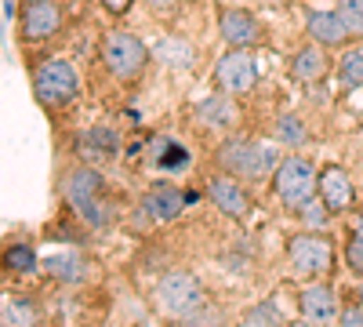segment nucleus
Masks as SVG:
<instances>
[{
    "instance_id": "nucleus-32",
    "label": "nucleus",
    "mask_w": 363,
    "mask_h": 327,
    "mask_svg": "<svg viewBox=\"0 0 363 327\" xmlns=\"http://www.w3.org/2000/svg\"><path fill=\"white\" fill-rule=\"evenodd\" d=\"M359 306H363V284H359Z\"/></svg>"
},
{
    "instance_id": "nucleus-13",
    "label": "nucleus",
    "mask_w": 363,
    "mask_h": 327,
    "mask_svg": "<svg viewBox=\"0 0 363 327\" xmlns=\"http://www.w3.org/2000/svg\"><path fill=\"white\" fill-rule=\"evenodd\" d=\"M352 196H356L352 178H349L342 167H323V171H320V200H323L335 215H338V211H349Z\"/></svg>"
},
{
    "instance_id": "nucleus-5",
    "label": "nucleus",
    "mask_w": 363,
    "mask_h": 327,
    "mask_svg": "<svg viewBox=\"0 0 363 327\" xmlns=\"http://www.w3.org/2000/svg\"><path fill=\"white\" fill-rule=\"evenodd\" d=\"M102 62L116 80H135L149 62V48L135 33H128V29H116L102 44Z\"/></svg>"
},
{
    "instance_id": "nucleus-21",
    "label": "nucleus",
    "mask_w": 363,
    "mask_h": 327,
    "mask_svg": "<svg viewBox=\"0 0 363 327\" xmlns=\"http://www.w3.org/2000/svg\"><path fill=\"white\" fill-rule=\"evenodd\" d=\"M306 138H309V131H306V124H301L294 113L277 116V142H284V145H301Z\"/></svg>"
},
{
    "instance_id": "nucleus-14",
    "label": "nucleus",
    "mask_w": 363,
    "mask_h": 327,
    "mask_svg": "<svg viewBox=\"0 0 363 327\" xmlns=\"http://www.w3.org/2000/svg\"><path fill=\"white\" fill-rule=\"evenodd\" d=\"M301 316L313 320V323H330L338 316V294L335 287H327V284H313L301 291Z\"/></svg>"
},
{
    "instance_id": "nucleus-3",
    "label": "nucleus",
    "mask_w": 363,
    "mask_h": 327,
    "mask_svg": "<svg viewBox=\"0 0 363 327\" xmlns=\"http://www.w3.org/2000/svg\"><path fill=\"white\" fill-rule=\"evenodd\" d=\"M272 189H277V196L287 207L298 211L301 204L320 193V171L309 157H287V160H280L277 174H272Z\"/></svg>"
},
{
    "instance_id": "nucleus-19",
    "label": "nucleus",
    "mask_w": 363,
    "mask_h": 327,
    "mask_svg": "<svg viewBox=\"0 0 363 327\" xmlns=\"http://www.w3.org/2000/svg\"><path fill=\"white\" fill-rule=\"evenodd\" d=\"M338 80L342 87H363V51L359 48H349L338 62Z\"/></svg>"
},
{
    "instance_id": "nucleus-20",
    "label": "nucleus",
    "mask_w": 363,
    "mask_h": 327,
    "mask_svg": "<svg viewBox=\"0 0 363 327\" xmlns=\"http://www.w3.org/2000/svg\"><path fill=\"white\" fill-rule=\"evenodd\" d=\"M84 150H99L102 157H113L116 150H120V135L113 131V128H91L87 135H84Z\"/></svg>"
},
{
    "instance_id": "nucleus-8",
    "label": "nucleus",
    "mask_w": 363,
    "mask_h": 327,
    "mask_svg": "<svg viewBox=\"0 0 363 327\" xmlns=\"http://www.w3.org/2000/svg\"><path fill=\"white\" fill-rule=\"evenodd\" d=\"M215 80L225 95H247L255 92V84H258V62H255V55L251 48H233L218 58V66H215Z\"/></svg>"
},
{
    "instance_id": "nucleus-1",
    "label": "nucleus",
    "mask_w": 363,
    "mask_h": 327,
    "mask_svg": "<svg viewBox=\"0 0 363 327\" xmlns=\"http://www.w3.org/2000/svg\"><path fill=\"white\" fill-rule=\"evenodd\" d=\"M62 196L87 226H109V207L102 204V174L95 167H77L62 178Z\"/></svg>"
},
{
    "instance_id": "nucleus-18",
    "label": "nucleus",
    "mask_w": 363,
    "mask_h": 327,
    "mask_svg": "<svg viewBox=\"0 0 363 327\" xmlns=\"http://www.w3.org/2000/svg\"><path fill=\"white\" fill-rule=\"evenodd\" d=\"M4 265H8L11 273H18V277H33L40 270V258H37V251L29 248V244H11L4 251Z\"/></svg>"
},
{
    "instance_id": "nucleus-16",
    "label": "nucleus",
    "mask_w": 363,
    "mask_h": 327,
    "mask_svg": "<svg viewBox=\"0 0 363 327\" xmlns=\"http://www.w3.org/2000/svg\"><path fill=\"white\" fill-rule=\"evenodd\" d=\"M291 77L298 84H316L327 77V58L320 51V44H309V48H301L294 58H291Z\"/></svg>"
},
{
    "instance_id": "nucleus-22",
    "label": "nucleus",
    "mask_w": 363,
    "mask_h": 327,
    "mask_svg": "<svg viewBox=\"0 0 363 327\" xmlns=\"http://www.w3.org/2000/svg\"><path fill=\"white\" fill-rule=\"evenodd\" d=\"M330 215H335V211H330V207L320 200V193H316L313 200H306V204L298 207V218L306 222V226H313V229H323V226L330 222Z\"/></svg>"
},
{
    "instance_id": "nucleus-2",
    "label": "nucleus",
    "mask_w": 363,
    "mask_h": 327,
    "mask_svg": "<svg viewBox=\"0 0 363 327\" xmlns=\"http://www.w3.org/2000/svg\"><path fill=\"white\" fill-rule=\"evenodd\" d=\"M33 84H37V99L51 109L73 106L80 99V70L69 58H48V62H40Z\"/></svg>"
},
{
    "instance_id": "nucleus-28",
    "label": "nucleus",
    "mask_w": 363,
    "mask_h": 327,
    "mask_svg": "<svg viewBox=\"0 0 363 327\" xmlns=\"http://www.w3.org/2000/svg\"><path fill=\"white\" fill-rule=\"evenodd\" d=\"M99 4H102L109 15H124V11L131 8V0H99Z\"/></svg>"
},
{
    "instance_id": "nucleus-4",
    "label": "nucleus",
    "mask_w": 363,
    "mask_h": 327,
    "mask_svg": "<svg viewBox=\"0 0 363 327\" xmlns=\"http://www.w3.org/2000/svg\"><path fill=\"white\" fill-rule=\"evenodd\" d=\"M218 164L236 174V178H258L265 171L277 167V150L265 142H247V138H233L218 150Z\"/></svg>"
},
{
    "instance_id": "nucleus-25",
    "label": "nucleus",
    "mask_w": 363,
    "mask_h": 327,
    "mask_svg": "<svg viewBox=\"0 0 363 327\" xmlns=\"http://www.w3.org/2000/svg\"><path fill=\"white\" fill-rule=\"evenodd\" d=\"M200 113H203V116H211V121L233 124V109H229V102H225V99H211V102H203V106H200Z\"/></svg>"
},
{
    "instance_id": "nucleus-23",
    "label": "nucleus",
    "mask_w": 363,
    "mask_h": 327,
    "mask_svg": "<svg viewBox=\"0 0 363 327\" xmlns=\"http://www.w3.org/2000/svg\"><path fill=\"white\" fill-rule=\"evenodd\" d=\"M0 320H4V327H29L37 316H33V309H29V302L4 299V313H0Z\"/></svg>"
},
{
    "instance_id": "nucleus-27",
    "label": "nucleus",
    "mask_w": 363,
    "mask_h": 327,
    "mask_svg": "<svg viewBox=\"0 0 363 327\" xmlns=\"http://www.w3.org/2000/svg\"><path fill=\"white\" fill-rule=\"evenodd\" d=\"M342 327H363V306H352L342 313Z\"/></svg>"
},
{
    "instance_id": "nucleus-12",
    "label": "nucleus",
    "mask_w": 363,
    "mask_h": 327,
    "mask_svg": "<svg viewBox=\"0 0 363 327\" xmlns=\"http://www.w3.org/2000/svg\"><path fill=\"white\" fill-rule=\"evenodd\" d=\"M186 200H193V196H186V193H182L178 186H171V182H160V186H153V189L142 196V215H149L153 222H171V218L182 215Z\"/></svg>"
},
{
    "instance_id": "nucleus-26",
    "label": "nucleus",
    "mask_w": 363,
    "mask_h": 327,
    "mask_svg": "<svg viewBox=\"0 0 363 327\" xmlns=\"http://www.w3.org/2000/svg\"><path fill=\"white\" fill-rule=\"evenodd\" d=\"M186 157H189V153L182 150V145H171V142H167V157H160V164H164V167H182V164H186Z\"/></svg>"
},
{
    "instance_id": "nucleus-9",
    "label": "nucleus",
    "mask_w": 363,
    "mask_h": 327,
    "mask_svg": "<svg viewBox=\"0 0 363 327\" xmlns=\"http://www.w3.org/2000/svg\"><path fill=\"white\" fill-rule=\"evenodd\" d=\"M58 29H62V8L55 0H29L22 11V40L40 44V40H51Z\"/></svg>"
},
{
    "instance_id": "nucleus-7",
    "label": "nucleus",
    "mask_w": 363,
    "mask_h": 327,
    "mask_svg": "<svg viewBox=\"0 0 363 327\" xmlns=\"http://www.w3.org/2000/svg\"><path fill=\"white\" fill-rule=\"evenodd\" d=\"M287 258L294 265V273L301 277H327L330 265H335V244L323 233H301L291 240Z\"/></svg>"
},
{
    "instance_id": "nucleus-15",
    "label": "nucleus",
    "mask_w": 363,
    "mask_h": 327,
    "mask_svg": "<svg viewBox=\"0 0 363 327\" xmlns=\"http://www.w3.org/2000/svg\"><path fill=\"white\" fill-rule=\"evenodd\" d=\"M306 29H309V37H313L320 48H342V44L352 37L338 11H313V15L306 18Z\"/></svg>"
},
{
    "instance_id": "nucleus-24",
    "label": "nucleus",
    "mask_w": 363,
    "mask_h": 327,
    "mask_svg": "<svg viewBox=\"0 0 363 327\" xmlns=\"http://www.w3.org/2000/svg\"><path fill=\"white\" fill-rule=\"evenodd\" d=\"M335 11L342 15V22L349 26L352 37H363V0H338Z\"/></svg>"
},
{
    "instance_id": "nucleus-17",
    "label": "nucleus",
    "mask_w": 363,
    "mask_h": 327,
    "mask_svg": "<svg viewBox=\"0 0 363 327\" xmlns=\"http://www.w3.org/2000/svg\"><path fill=\"white\" fill-rule=\"evenodd\" d=\"M44 273H51L55 280H66V284H77L84 277V258L66 251V255H51L44 258Z\"/></svg>"
},
{
    "instance_id": "nucleus-29",
    "label": "nucleus",
    "mask_w": 363,
    "mask_h": 327,
    "mask_svg": "<svg viewBox=\"0 0 363 327\" xmlns=\"http://www.w3.org/2000/svg\"><path fill=\"white\" fill-rule=\"evenodd\" d=\"M349 240L363 248V215H356V222H352V236H349Z\"/></svg>"
},
{
    "instance_id": "nucleus-11",
    "label": "nucleus",
    "mask_w": 363,
    "mask_h": 327,
    "mask_svg": "<svg viewBox=\"0 0 363 327\" xmlns=\"http://www.w3.org/2000/svg\"><path fill=\"white\" fill-rule=\"evenodd\" d=\"M218 33H222V40H225L229 48H251V44L262 37V26H258V18H255L251 11L229 8V11L218 15Z\"/></svg>"
},
{
    "instance_id": "nucleus-10",
    "label": "nucleus",
    "mask_w": 363,
    "mask_h": 327,
    "mask_svg": "<svg viewBox=\"0 0 363 327\" xmlns=\"http://www.w3.org/2000/svg\"><path fill=\"white\" fill-rule=\"evenodd\" d=\"M207 196L229 218H247V211H251V196H247L244 186H240L236 174H215L207 182Z\"/></svg>"
},
{
    "instance_id": "nucleus-31",
    "label": "nucleus",
    "mask_w": 363,
    "mask_h": 327,
    "mask_svg": "<svg viewBox=\"0 0 363 327\" xmlns=\"http://www.w3.org/2000/svg\"><path fill=\"white\" fill-rule=\"evenodd\" d=\"M291 327H313V320H306V316H301V320H294Z\"/></svg>"
},
{
    "instance_id": "nucleus-30",
    "label": "nucleus",
    "mask_w": 363,
    "mask_h": 327,
    "mask_svg": "<svg viewBox=\"0 0 363 327\" xmlns=\"http://www.w3.org/2000/svg\"><path fill=\"white\" fill-rule=\"evenodd\" d=\"M4 18H15V0H4Z\"/></svg>"
},
{
    "instance_id": "nucleus-6",
    "label": "nucleus",
    "mask_w": 363,
    "mask_h": 327,
    "mask_svg": "<svg viewBox=\"0 0 363 327\" xmlns=\"http://www.w3.org/2000/svg\"><path fill=\"white\" fill-rule=\"evenodd\" d=\"M157 302L171 316H193V313L203 309V284L193 273L174 270L157 284Z\"/></svg>"
}]
</instances>
